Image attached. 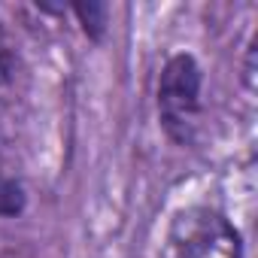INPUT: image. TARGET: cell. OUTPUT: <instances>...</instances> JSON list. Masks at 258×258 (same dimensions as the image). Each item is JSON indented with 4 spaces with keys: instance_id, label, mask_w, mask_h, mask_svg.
Returning <instances> with one entry per match:
<instances>
[{
    "instance_id": "4",
    "label": "cell",
    "mask_w": 258,
    "mask_h": 258,
    "mask_svg": "<svg viewBox=\"0 0 258 258\" xmlns=\"http://www.w3.org/2000/svg\"><path fill=\"white\" fill-rule=\"evenodd\" d=\"M73 13L79 16V22H82V28H85V34H91V37H100L103 34V28H106V7H100V4H82V7H73Z\"/></svg>"
},
{
    "instance_id": "3",
    "label": "cell",
    "mask_w": 258,
    "mask_h": 258,
    "mask_svg": "<svg viewBox=\"0 0 258 258\" xmlns=\"http://www.w3.org/2000/svg\"><path fill=\"white\" fill-rule=\"evenodd\" d=\"M25 210V188L13 176H0V216H19Z\"/></svg>"
},
{
    "instance_id": "2",
    "label": "cell",
    "mask_w": 258,
    "mask_h": 258,
    "mask_svg": "<svg viewBox=\"0 0 258 258\" xmlns=\"http://www.w3.org/2000/svg\"><path fill=\"white\" fill-rule=\"evenodd\" d=\"M204 73L191 55H173L158 76V115L170 140L191 143L201 121Z\"/></svg>"
},
{
    "instance_id": "1",
    "label": "cell",
    "mask_w": 258,
    "mask_h": 258,
    "mask_svg": "<svg viewBox=\"0 0 258 258\" xmlns=\"http://www.w3.org/2000/svg\"><path fill=\"white\" fill-rule=\"evenodd\" d=\"M161 258H243V243L222 213L210 207H188L173 216Z\"/></svg>"
}]
</instances>
